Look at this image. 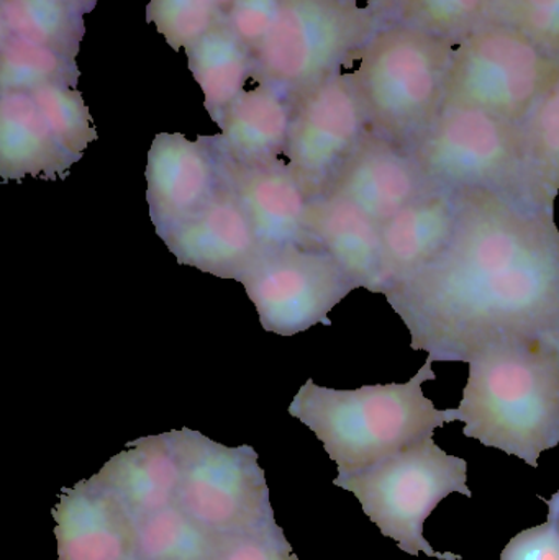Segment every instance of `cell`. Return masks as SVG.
Masks as SVG:
<instances>
[{
    "mask_svg": "<svg viewBox=\"0 0 559 560\" xmlns=\"http://www.w3.org/2000/svg\"><path fill=\"white\" fill-rule=\"evenodd\" d=\"M456 194L449 246L384 296L410 348L440 362H468L499 342L559 345V232L555 209L488 190Z\"/></svg>",
    "mask_w": 559,
    "mask_h": 560,
    "instance_id": "cell-1",
    "label": "cell"
},
{
    "mask_svg": "<svg viewBox=\"0 0 559 560\" xmlns=\"http://www.w3.org/2000/svg\"><path fill=\"white\" fill-rule=\"evenodd\" d=\"M468 364L455 410L463 434L537 469L541 453L559 444L558 342H499Z\"/></svg>",
    "mask_w": 559,
    "mask_h": 560,
    "instance_id": "cell-2",
    "label": "cell"
},
{
    "mask_svg": "<svg viewBox=\"0 0 559 560\" xmlns=\"http://www.w3.org/2000/svg\"><path fill=\"white\" fill-rule=\"evenodd\" d=\"M432 358L406 384L366 385L357 390L302 385L289 413L314 431L338 476L360 472L456 421L455 410H439L422 385L436 381Z\"/></svg>",
    "mask_w": 559,
    "mask_h": 560,
    "instance_id": "cell-3",
    "label": "cell"
},
{
    "mask_svg": "<svg viewBox=\"0 0 559 560\" xmlns=\"http://www.w3.org/2000/svg\"><path fill=\"white\" fill-rule=\"evenodd\" d=\"M456 38L409 23L377 28L347 62L371 130L410 148L435 124L445 105Z\"/></svg>",
    "mask_w": 559,
    "mask_h": 560,
    "instance_id": "cell-4",
    "label": "cell"
},
{
    "mask_svg": "<svg viewBox=\"0 0 559 560\" xmlns=\"http://www.w3.org/2000/svg\"><path fill=\"white\" fill-rule=\"evenodd\" d=\"M410 151L439 189L488 190L522 206L555 209L528 166L521 124L481 108L443 107Z\"/></svg>",
    "mask_w": 559,
    "mask_h": 560,
    "instance_id": "cell-5",
    "label": "cell"
},
{
    "mask_svg": "<svg viewBox=\"0 0 559 560\" xmlns=\"http://www.w3.org/2000/svg\"><path fill=\"white\" fill-rule=\"evenodd\" d=\"M334 483L353 493L383 536L394 539L407 555L417 558L426 552L433 559L462 560L453 552L433 551L423 536L427 518L446 497L462 493L473 499L468 463L440 450L433 438L360 472L338 476Z\"/></svg>",
    "mask_w": 559,
    "mask_h": 560,
    "instance_id": "cell-6",
    "label": "cell"
},
{
    "mask_svg": "<svg viewBox=\"0 0 559 560\" xmlns=\"http://www.w3.org/2000/svg\"><path fill=\"white\" fill-rule=\"evenodd\" d=\"M558 81L559 55L511 23L488 22L456 38L443 107L522 124Z\"/></svg>",
    "mask_w": 559,
    "mask_h": 560,
    "instance_id": "cell-7",
    "label": "cell"
},
{
    "mask_svg": "<svg viewBox=\"0 0 559 560\" xmlns=\"http://www.w3.org/2000/svg\"><path fill=\"white\" fill-rule=\"evenodd\" d=\"M374 32L376 19L350 0H281L275 26L253 51L256 79L298 101Z\"/></svg>",
    "mask_w": 559,
    "mask_h": 560,
    "instance_id": "cell-8",
    "label": "cell"
},
{
    "mask_svg": "<svg viewBox=\"0 0 559 560\" xmlns=\"http://www.w3.org/2000/svg\"><path fill=\"white\" fill-rule=\"evenodd\" d=\"M179 464L174 505L219 536L275 522L265 472L249 446L226 447L199 431H171Z\"/></svg>",
    "mask_w": 559,
    "mask_h": 560,
    "instance_id": "cell-9",
    "label": "cell"
},
{
    "mask_svg": "<svg viewBox=\"0 0 559 560\" xmlns=\"http://www.w3.org/2000/svg\"><path fill=\"white\" fill-rule=\"evenodd\" d=\"M240 282L255 303L263 328L279 336L331 325L328 313L358 289L321 245L263 249Z\"/></svg>",
    "mask_w": 559,
    "mask_h": 560,
    "instance_id": "cell-10",
    "label": "cell"
},
{
    "mask_svg": "<svg viewBox=\"0 0 559 560\" xmlns=\"http://www.w3.org/2000/svg\"><path fill=\"white\" fill-rule=\"evenodd\" d=\"M370 130L366 107L350 72L338 71L295 101L284 160L311 200L334 186Z\"/></svg>",
    "mask_w": 559,
    "mask_h": 560,
    "instance_id": "cell-11",
    "label": "cell"
},
{
    "mask_svg": "<svg viewBox=\"0 0 559 560\" xmlns=\"http://www.w3.org/2000/svg\"><path fill=\"white\" fill-rule=\"evenodd\" d=\"M147 202L161 240L202 212L223 187L216 137L160 133L147 164Z\"/></svg>",
    "mask_w": 559,
    "mask_h": 560,
    "instance_id": "cell-12",
    "label": "cell"
},
{
    "mask_svg": "<svg viewBox=\"0 0 559 560\" xmlns=\"http://www.w3.org/2000/svg\"><path fill=\"white\" fill-rule=\"evenodd\" d=\"M436 189L412 151L370 130L327 192L347 197L381 226Z\"/></svg>",
    "mask_w": 559,
    "mask_h": 560,
    "instance_id": "cell-13",
    "label": "cell"
},
{
    "mask_svg": "<svg viewBox=\"0 0 559 560\" xmlns=\"http://www.w3.org/2000/svg\"><path fill=\"white\" fill-rule=\"evenodd\" d=\"M163 242L179 265L238 282L263 252L249 217L225 180L202 212Z\"/></svg>",
    "mask_w": 559,
    "mask_h": 560,
    "instance_id": "cell-14",
    "label": "cell"
},
{
    "mask_svg": "<svg viewBox=\"0 0 559 560\" xmlns=\"http://www.w3.org/2000/svg\"><path fill=\"white\" fill-rule=\"evenodd\" d=\"M220 161L223 180L238 197L263 249L318 245L308 230L311 197L288 161L261 167L236 166L222 154Z\"/></svg>",
    "mask_w": 559,
    "mask_h": 560,
    "instance_id": "cell-15",
    "label": "cell"
},
{
    "mask_svg": "<svg viewBox=\"0 0 559 560\" xmlns=\"http://www.w3.org/2000/svg\"><path fill=\"white\" fill-rule=\"evenodd\" d=\"M59 560H121L133 548V523L94 477L62 490L53 510Z\"/></svg>",
    "mask_w": 559,
    "mask_h": 560,
    "instance_id": "cell-16",
    "label": "cell"
},
{
    "mask_svg": "<svg viewBox=\"0 0 559 560\" xmlns=\"http://www.w3.org/2000/svg\"><path fill=\"white\" fill-rule=\"evenodd\" d=\"M258 82L236 97L216 137L220 154L236 166H269L286 156L295 101Z\"/></svg>",
    "mask_w": 559,
    "mask_h": 560,
    "instance_id": "cell-17",
    "label": "cell"
},
{
    "mask_svg": "<svg viewBox=\"0 0 559 560\" xmlns=\"http://www.w3.org/2000/svg\"><path fill=\"white\" fill-rule=\"evenodd\" d=\"M308 230L358 289L384 293L381 226L357 203L335 192L315 197L308 209Z\"/></svg>",
    "mask_w": 559,
    "mask_h": 560,
    "instance_id": "cell-18",
    "label": "cell"
},
{
    "mask_svg": "<svg viewBox=\"0 0 559 560\" xmlns=\"http://www.w3.org/2000/svg\"><path fill=\"white\" fill-rule=\"evenodd\" d=\"M456 219V194L436 189L381 225L386 290L426 268L449 246Z\"/></svg>",
    "mask_w": 559,
    "mask_h": 560,
    "instance_id": "cell-19",
    "label": "cell"
},
{
    "mask_svg": "<svg viewBox=\"0 0 559 560\" xmlns=\"http://www.w3.org/2000/svg\"><path fill=\"white\" fill-rule=\"evenodd\" d=\"M94 479L118 500L133 520L173 505L179 464L170 433L140 438L112 457Z\"/></svg>",
    "mask_w": 559,
    "mask_h": 560,
    "instance_id": "cell-20",
    "label": "cell"
},
{
    "mask_svg": "<svg viewBox=\"0 0 559 560\" xmlns=\"http://www.w3.org/2000/svg\"><path fill=\"white\" fill-rule=\"evenodd\" d=\"M74 156L59 144L28 92L0 94V179H65Z\"/></svg>",
    "mask_w": 559,
    "mask_h": 560,
    "instance_id": "cell-21",
    "label": "cell"
},
{
    "mask_svg": "<svg viewBox=\"0 0 559 560\" xmlns=\"http://www.w3.org/2000/svg\"><path fill=\"white\" fill-rule=\"evenodd\" d=\"M186 52L190 72L202 89L206 110L222 128L230 107L256 71L252 49L222 20Z\"/></svg>",
    "mask_w": 559,
    "mask_h": 560,
    "instance_id": "cell-22",
    "label": "cell"
},
{
    "mask_svg": "<svg viewBox=\"0 0 559 560\" xmlns=\"http://www.w3.org/2000/svg\"><path fill=\"white\" fill-rule=\"evenodd\" d=\"M137 560H213L223 536L194 522L177 505L133 520Z\"/></svg>",
    "mask_w": 559,
    "mask_h": 560,
    "instance_id": "cell-23",
    "label": "cell"
},
{
    "mask_svg": "<svg viewBox=\"0 0 559 560\" xmlns=\"http://www.w3.org/2000/svg\"><path fill=\"white\" fill-rule=\"evenodd\" d=\"M2 35L55 49L74 59L84 36L82 13L56 0H0Z\"/></svg>",
    "mask_w": 559,
    "mask_h": 560,
    "instance_id": "cell-24",
    "label": "cell"
},
{
    "mask_svg": "<svg viewBox=\"0 0 559 560\" xmlns=\"http://www.w3.org/2000/svg\"><path fill=\"white\" fill-rule=\"evenodd\" d=\"M74 59L55 49L12 35L0 39V89L2 92H33L45 85H78Z\"/></svg>",
    "mask_w": 559,
    "mask_h": 560,
    "instance_id": "cell-25",
    "label": "cell"
},
{
    "mask_svg": "<svg viewBox=\"0 0 559 560\" xmlns=\"http://www.w3.org/2000/svg\"><path fill=\"white\" fill-rule=\"evenodd\" d=\"M528 166L541 189L557 200L559 192V81L521 124Z\"/></svg>",
    "mask_w": 559,
    "mask_h": 560,
    "instance_id": "cell-26",
    "label": "cell"
},
{
    "mask_svg": "<svg viewBox=\"0 0 559 560\" xmlns=\"http://www.w3.org/2000/svg\"><path fill=\"white\" fill-rule=\"evenodd\" d=\"M28 94L59 144L82 158L85 148L97 140V131L81 92L68 85H45Z\"/></svg>",
    "mask_w": 559,
    "mask_h": 560,
    "instance_id": "cell-27",
    "label": "cell"
},
{
    "mask_svg": "<svg viewBox=\"0 0 559 560\" xmlns=\"http://www.w3.org/2000/svg\"><path fill=\"white\" fill-rule=\"evenodd\" d=\"M404 23L459 38L491 22L488 0H397Z\"/></svg>",
    "mask_w": 559,
    "mask_h": 560,
    "instance_id": "cell-28",
    "label": "cell"
},
{
    "mask_svg": "<svg viewBox=\"0 0 559 560\" xmlns=\"http://www.w3.org/2000/svg\"><path fill=\"white\" fill-rule=\"evenodd\" d=\"M222 20L212 0H150L147 7V22L154 23L176 51L199 42Z\"/></svg>",
    "mask_w": 559,
    "mask_h": 560,
    "instance_id": "cell-29",
    "label": "cell"
},
{
    "mask_svg": "<svg viewBox=\"0 0 559 560\" xmlns=\"http://www.w3.org/2000/svg\"><path fill=\"white\" fill-rule=\"evenodd\" d=\"M213 560H299L276 525L259 526L249 532L223 536Z\"/></svg>",
    "mask_w": 559,
    "mask_h": 560,
    "instance_id": "cell-30",
    "label": "cell"
},
{
    "mask_svg": "<svg viewBox=\"0 0 559 560\" xmlns=\"http://www.w3.org/2000/svg\"><path fill=\"white\" fill-rule=\"evenodd\" d=\"M538 499L550 510L547 523L514 536L502 551L501 560H559V490L550 500Z\"/></svg>",
    "mask_w": 559,
    "mask_h": 560,
    "instance_id": "cell-31",
    "label": "cell"
},
{
    "mask_svg": "<svg viewBox=\"0 0 559 560\" xmlns=\"http://www.w3.org/2000/svg\"><path fill=\"white\" fill-rule=\"evenodd\" d=\"M504 23L559 55V0H515Z\"/></svg>",
    "mask_w": 559,
    "mask_h": 560,
    "instance_id": "cell-32",
    "label": "cell"
},
{
    "mask_svg": "<svg viewBox=\"0 0 559 560\" xmlns=\"http://www.w3.org/2000/svg\"><path fill=\"white\" fill-rule=\"evenodd\" d=\"M279 7L281 0H235L225 22L253 52L275 26Z\"/></svg>",
    "mask_w": 559,
    "mask_h": 560,
    "instance_id": "cell-33",
    "label": "cell"
},
{
    "mask_svg": "<svg viewBox=\"0 0 559 560\" xmlns=\"http://www.w3.org/2000/svg\"><path fill=\"white\" fill-rule=\"evenodd\" d=\"M514 3L515 0H488L491 22H504Z\"/></svg>",
    "mask_w": 559,
    "mask_h": 560,
    "instance_id": "cell-34",
    "label": "cell"
},
{
    "mask_svg": "<svg viewBox=\"0 0 559 560\" xmlns=\"http://www.w3.org/2000/svg\"><path fill=\"white\" fill-rule=\"evenodd\" d=\"M56 2L62 3V5L82 13V15L92 12L94 7L97 5V0H56Z\"/></svg>",
    "mask_w": 559,
    "mask_h": 560,
    "instance_id": "cell-35",
    "label": "cell"
},
{
    "mask_svg": "<svg viewBox=\"0 0 559 560\" xmlns=\"http://www.w3.org/2000/svg\"><path fill=\"white\" fill-rule=\"evenodd\" d=\"M213 3H216L217 9L220 10V13H222L223 19H225L226 13L230 12V9H232L233 3H235V0H212Z\"/></svg>",
    "mask_w": 559,
    "mask_h": 560,
    "instance_id": "cell-36",
    "label": "cell"
},
{
    "mask_svg": "<svg viewBox=\"0 0 559 560\" xmlns=\"http://www.w3.org/2000/svg\"><path fill=\"white\" fill-rule=\"evenodd\" d=\"M121 560H137V559L133 558V552H131V555H128L127 558L121 559Z\"/></svg>",
    "mask_w": 559,
    "mask_h": 560,
    "instance_id": "cell-37",
    "label": "cell"
}]
</instances>
